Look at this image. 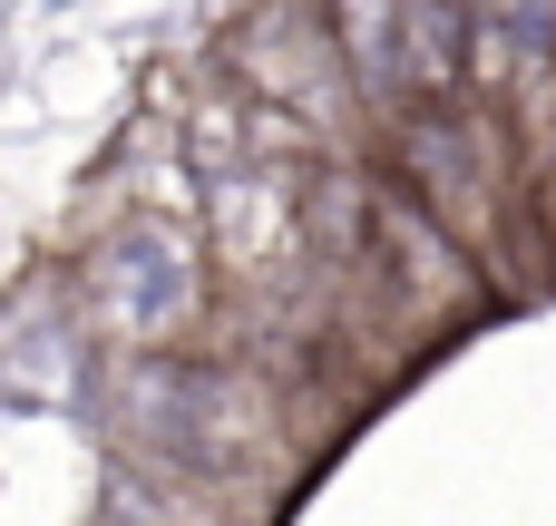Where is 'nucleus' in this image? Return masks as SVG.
<instances>
[{
    "label": "nucleus",
    "mask_w": 556,
    "mask_h": 526,
    "mask_svg": "<svg viewBox=\"0 0 556 526\" xmlns=\"http://www.w3.org/2000/svg\"><path fill=\"white\" fill-rule=\"evenodd\" d=\"M235 68L254 78V98L293 107V117H313V127L342 117V39H332L313 10H254Z\"/></svg>",
    "instance_id": "nucleus-1"
},
{
    "label": "nucleus",
    "mask_w": 556,
    "mask_h": 526,
    "mask_svg": "<svg viewBox=\"0 0 556 526\" xmlns=\"http://www.w3.org/2000/svg\"><path fill=\"white\" fill-rule=\"evenodd\" d=\"M98 312L127 332V342H166L195 322V254L156 224H137L127 244L98 254Z\"/></svg>",
    "instance_id": "nucleus-2"
}]
</instances>
